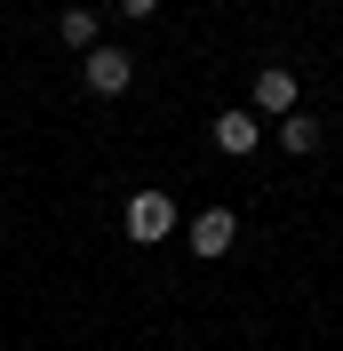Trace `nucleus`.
<instances>
[{"label": "nucleus", "instance_id": "423d86ee", "mask_svg": "<svg viewBox=\"0 0 343 351\" xmlns=\"http://www.w3.org/2000/svg\"><path fill=\"white\" fill-rule=\"evenodd\" d=\"M279 152L311 160V152H320V120H311V112H287V120H279Z\"/></svg>", "mask_w": 343, "mask_h": 351}, {"label": "nucleus", "instance_id": "7ed1b4c3", "mask_svg": "<svg viewBox=\"0 0 343 351\" xmlns=\"http://www.w3.org/2000/svg\"><path fill=\"white\" fill-rule=\"evenodd\" d=\"M296 96H303V88H296V72H287V64H263L256 80H248V112H256V120H287Z\"/></svg>", "mask_w": 343, "mask_h": 351}, {"label": "nucleus", "instance_id": "20e7f679", "mask_svg": "<svg viewBox=\"0 0 343 351\" xmlns=\"http://www.w3.org/2000/svg\"><path fill=\"white\" fill-rule=\"evenodd\" d=\"M232 240H239V216H232V208H200V216H192V256L215 263Z\"/></svg>", "mask_w": 343, "mask_h": 351}, {"label": "nucleus", "instance_id": "f257e3e1", "mask_svg": "<svg viewBox=\"0 0 343 351\" xmlns=\"http://www.w3.org/2000/svg\"><path fill=\"white\" fill-rule=\"evenodd\" d=\"M120 223H128L136 247H152V240H168V232H176V199H168V192H128Z\"/></svg>", "mask_w": 343, "mask_h": 351}, {"label": "nucleus", "instance_id": "f03ea898", "mask_svg": "<svg viewBox=\"0 0 343 351\" xmlns=\"http://www.w3.org/2000/svg\"><path fill=\"white\" fill-rule=\"evenodd\" d=\"M80 80H88V96H128L136 56H128V48H112V40H96V48H88V64H80Z\"/></svg>", "mask_w": 343, "mask_h": 351}, {"label": "nucleus", "instance_id": "0eeeda50", "mask_svg": "<svg viewBox=\"0 0 343 351\" xmlns=\"http://www.w3.org/2000/svg\"><path fill=\"white\" fill-rule=\"evenodd\" d=\"M56 40L88 56V48H96V16H88V8H64V16H56Z\"/></svg>", "mask_w": 343, "mask_h": 351}, {"label": "nucleus", "instance_id": "6e6552de", "mask_svg": "<svg viewBox=\"0 0 343 351\" xmlns=\"http://www.w3.org/2000/svg\"><path fill=\"white\" fill-rule=\"evenodd\" d=\"M152 8H160V0H120V16H152Z\"/></svg>", "mask_w": 343, "mask_h": 351}, {"label": "nucleus", "instance_id": "39448f33", "mask_svg": "<svg viewBox=\"0 0 343 351\" xmlns=\"http://www.w3.org/2000/svg\"><path fill=\"white\" fill-rule=\"evenodd\" d=\"M215 144H224V152H256V144H263L256 112H215Z\"/></svg>", "mask_w": 343, "mask_h": 351}]
</instances>
